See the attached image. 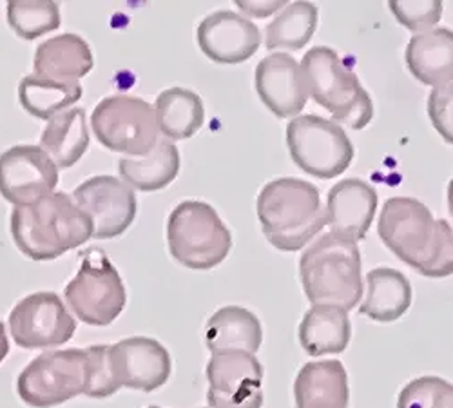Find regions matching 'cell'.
I'll use <instances>...</instances> for the list:
<instances>
[{
	"label": "cell",
	"instance_id": "e0dca14e",
	"mask_svg": "<svg viewBox=\"0 0 453 408\" xmlns=\"http://www.w3.org/2000/svg\"><path fill=\"white\" fill-rule=\"evenodd\" d=\"M196 42L203 55L216 64H242L259 50L261 33L247 17L218 10L198 24Z\"/></svg>",
	"mask_w": 453,
	"mask_h": 408
},
{
	"label": "cell",
	"instance_id": "1f68e13d",
	"mask_svg": "<svg viewBox=\"0 0 453 408\" xmlns=\"http://www.w3.org/2000/svg\"><path fill=\"white\" fill-rule=\"evenodd\" d=\"M395 20L408 27L413 35L434 29L441 20L442 3L441 0H423V3H404V0H392L388 4Z\"/></svg>",
	"mask_w": 453,
	"mask_h": 408
},
{
	"label": "cell",
	"instance_id": "ba28073f",
	"mask_svg": "<svg viewBox=\"0 0 453 408\" xmlns=\"http://www.w3.org/2000/svg\"><path fill=\"white\" fill-rule=\"evenodd\" d=\"M64 298L73 314L86 325L107 327L122 314L127 290L109 256L91 247L82 258L79 273L65 285Z\"/></svg>",
	"mask_w": 453,
	"mask_h": 408
},
{
	"label": "cell",
	"instance_id": "6da1fadb",
	"mask_svg": "<svg viewBox=\"0 0 453 408\" xmlns=\"http://www.w3.org/2000/svg\"><path fill=\"white\" fill-rule=\"evenodd\" d=\"M377 233L381 242L411 269L426 278L453 273V233L446 219L434 218L419 200L394 196L385 202Z\"/></svg>",
	"mask_w": 453,
	"mask_h": 408
},
{
	"label": "cell",
	"instance_id": "f1b7e54d",
	"mask_svg": "<svg viewBox=\"0 0 453 408\" xmlns=\"http://www.w3.org/2000/svg\"><path fill=\"white\" fill-rule=\"evenodd\" d=\"M318 22L319 10L312 3L287 4L267 26L265 46L271 51H297L301 48H305L316 33Z\"/></svg>",
	"mask_w": 453,
	"mask_h": 408
},
{
	"label": "cell",
	"instance_id": "d590c367",
	"mask_svg": "<svg viewBox=\"0 0 453 408\" xmlns=\"http://www.w3.org/2000/svg\"><path fill=\"white\" fill-rule=\"evenodd\" d=\"M10 354V336L6 332L4 323L0 321V363L6 359V356Z\"/></svg>",
	"mask_w": 453,
	"mask_h": 408
},
{
	"label": "cell",
	"instance_id": "5bb4252c",
	"mask_svg": "<svg viewBox=\"0 0 453 408\" xmlns=\"http://www.w3.org/2000/svg\"><path fill=\"white\" fill-rule=\"evenodd\" d=\"M58 167L41 145H13L0 155V195L13 207L55 193Z\"/></svg>",
	"mask_w": 453,
	"mask_h": 408
},
{
	"label": "cell",
	"instance_id": "cb8c5ba5",
	"mask_svg": "<svg viewBox=\"0 0 453 408\" xmlns=\"http://www.w3.org/2000/svg\"><path fill=\"white\" fill-rule=\"evenodd\" d=\"M41 147L58 169L77 166L89 150L86 111L69 107L50 119L41 136Z\"/></svg>",
	"mask_w": 453,
	"mask_h": 408
},
{
	"label": "cell",
	"instance_id": "44dd1931",
	"mask_svg": "<svg viewBox=\"0 0 453 408\" xmlns=\"http://www.w3.org/2000/svg\"><path fill=\"white\" fill-rule=\"evenodd\" d=\"M406 65L419 82L442 88L453 81V33L434 27L413 35L406 46Z\"/></svg>",
	"mask_w": 453,
	"mask_h": 408
},
{
	"label": "cell",
	"instance_id": "4316f807",
	"mask_svg": "<svg viewBox=\"0 0 453 408\" xmlns=\"http://www.w3.org/2000/svg\"><path fill=\"white\" fill-rule=\"evenodd\" d=\"M160 135L167 140L193 138L203 126L205 107L200 95L185 88H169L157 98Z\"/></svg>",
	"mask_w": 453,
	"mask_h": 408
},
{
	"label": "cell",
	"instance_id": "ffe728a7",
	"mask_svg": "<svg viewBox=\"0 0 453 408\" xmlns=\"http://www.w3.org/2000/svg\"><path fill=\"white\" fill-rule=\"evenodd\" d=\"M95 65L93 51L77 33H62L35 50V75L57 82H79Z\"/></svg>",
	"mask_w": 453,
	"mask_h": 408
},
{
	"label": "cell",
	"instance_id": "d6a6232c",
	"mask_svg": "<svg viewBox=\"0 0 453 408\" xmlns=\"http://www.w3.org/2000/svg\"><path fill=\"white\" fill-rule=\"evenodd\" d=\"M89 358V381L86 396L104 399L120 390L119 383L112 378L107 361V345H91L86 349Z\"/></svg>",
	"mask_w": 453,
	"mask_h": 408
},
{
	"label": "cell",
	"instance_id": "4dcf8cb0",
	"mask_svg": "<svg viewBox=\"0 0 453 408\" xmlns=\"http://www.w3.org/2000/svg\"><path fill=\"white\" fill-rule=\"evenodd\" d=\"M397 408H453V387L437 376L411 380L399 392Z\"/></svg>",
	"mask_w": 453,
	"mask_h": 408
},
{
	"label": "cell",
	"instance_id": "277c9868",
	"mask_svg": "<svg viewBox=\"0 0 453 408\" xmlns=\"http://www.w3.org/2000/svg\"><path fill=\"white\" fill-rule=\"evenodd\" d=\"M299 278L312 305L356 309L363 296L357 243L334 233L319 236L299 259Z\"/></svg>",
	"mask_w": 453,
	"mask_h": 408
},
{
	"label": "cell",
	"instance_id": "7402d4cb",
	"mask_svg": "<svg viewBox=\"0 0 453 408\" xmlns=\"http://www.w3.org/2000/svg\"><path fill=\"white\" fill-rule=\"evenodd\" d=\"M263 342L261 321L245 307L226 305L216 311L205 325V345L216 352L256 354Z\"/></svg>",
	"mask_w": 453,
	"mask_h": 408
},
{
	"label": "cell",
	"instance_id": "2e32d148",
	"mask_svg": "<svg viewBox=\"0 0 453 408\" xmlns=\"http://www.w3.org/2000/svg\"><path fill=\"white\" fill-rule=\"evenodd\" d=\"M254 88L261 102L278 119L297 117L309 100L303 71L288 53H273L254 71Z\"/></svg>",
	"mask_w": 453,
	"mask_h": 408
},
{
	"label": "cell",
	"instance_id": "8fae6325",
	"mask_svg": "<svg viewBox=\"0 0 453 408\" xmlns=\"http://www.w3.org/2000/svg\"><path fill=\"white\" fill-rule=\"evenodd\" d=\"M8 325L15 345L26 350L65 345L77 332V319L50 290L33 292L22 298L12 309Z\"/></svg>",
	"mask_w": 453,
	"mask_h": 408
},
{
	"label": "cell",
	"instance_id": "83f0119b",
	"mask_svg": "<svg viewBox=\"0 0 453 408\" xmlns=\"http://www.w3.org/2000/svg\"><path fill=\"white\" fill-rule=\"evenodd\" d=\"M84 95L81 82H57L39 75H26L19 82V102L36 120H50L77 104Z\"/></svg>",
	"mask_w": 453,
	"mask_h": 408
},
{
	"label": "cell",
	"instance_id": "4fadbf2b",
	"mask_svg": "<svg viewBox=\"0 0 453 408\" xmlns=\"http://www.w3.org/2000/svg\"><path fill=\"white\" fill-rule=\"evenodd\" d=\"M211 408H261L263 366L250 352H216L207 363Z\"/></svg>",
	"mask_w": 453,
	"mask_h": 408
},
{
	"label": "cell",
	"instance_id": "f546056e",
	"mask_svg": "<svg viewBox=\"0 0 453 408\" xmlns=\"http://www.w3.org/2000/svg\"><path fill=\"white\" fill-rule=\"evenodd\" d=\"M6 20L20 39L35 41L60 27V6L51 0H13L6 6Z\"/></svg>",
	"mask_w": 453,
	"mask_h": 408
},
{
	"label": "cell",
	"instance_id": "8d00e7d4",
	"mask_svg": "<svg viewBox=\"0 0 453 408\" xmlns=\"http://www.w3.org/2000/svg\"><path fill=\"white\" fill-rule=\"evenodd\" d=\"M147 408H162V406H155V404H153V406H147Z\"/></svg>",
	"mask_w": 453,
	"mask_h": 408
},
{
	"label": "cell",
	"instance_id": "8992f818",
	"mask_svg": "<svg viewBox=\"0 0 453 408\" xmlns=\"http://www.w3.org/2000/svg\"><path fill=\"white\" fill-rule=\"evenodd\" d=\"M167 245L180 266L209 271L229 256L233 235L212 205L202 200H185L169 214Z\"/></svg>",
	"mask_w": 453,
	"mask_h": 408
},
{
	"label": "cell",
	"instance_id": "7a4b0ae2",
	"mask_svg": "<svg viewBox=\"0 0 453 408\" xmlns=\"http://www.w3.org/2000/svg\"><path fill=\"white\" fill-rule=\"evenodd\" d=\"M10 231L17 249L33 262H51L93 238L89 216L65 193L13 207Z\"/></svg>",
	"mask_w": 453,
	"mask_h": 408
},
{
	"label": "cell",
	"instance_id": "836d02e7",
	"mask_svg": "<svg viewBox=\"0 0 453 408\" xmlns=\"http://www.w3.org/2000/svg\"><path fill=\"white\" fill-rule=\"evenodd\" d=\"M428 115L439 135L451 143L453 140V84L434 88L428 96Z\"/></svg>",
	"mask_w": 453,
	"mask_h": 408
},
{
	"label": "cell",
	"instance_id": "5b68a950",
	"mask_svg": "<svg viewBox=\"0 0 453 408\" xmlns=\"http://www.w3.org/2000/svg\"><path fill=\"white\" fill-rule=\"evenodd\" d=\"M309 96L326 109L334 120L350 129H365L373 119V102L359 82L356 73L343 64L339 55L326 48L316 46L301 60Z\"/></svg>",
	"mask_w": 453,
	"mask_h": 408
},
{
	"label": "cell",
	"instance_id": "9c48e42d",
	"mask_svg": "<svg viewBox=\"0 0 453 408\" xmlns=\"http://www.w3.org/2000/svg\"><path fill=\"white\" fill-rule=\"evenodd\" d=\"M91 129L105 150L127 157H145L160 136L155 105L131 95L102 98L93 109Z\"/></svg>",
	"mask_w": 453,
	"mask_h": 408
},
{
	"label": "cell",
	"instance_id": "603a6c76",
	"mask_svg": "<svg viewBox=\"0 0 453 408\" xmlns=\"http://www.w3.org/2000/svg\"><path fill=\"white\" fill-rule=\"evenodd\" d=\"M352 336L349 312L334 305H312L297 328V338L303 350L312 356L343 352Z\"/></svg>",
	"mask_w": 453,
	"mask_h": 408
},
{
	"label": "cell",
	"instance_id": "9a60e30c",
	"mask_svg": "<svg viewBox=\"0 0 453 408\" xmlns=\"http://www.w3.org/2000/svg\"><path fill=\"white\" fill-rule=\"evenodd\" d=\"M107 361L120 389L155 392L167 383L173 373L169 350L160 342L145 336L107 345Z\"/></svg>",
	"mask_w": 453,
	"mask_h": 408
},
{
	"label": "cell",
	"instance_id": "ac0fdd59",
	"mask_svg": "<svg viewBox=\"0 0 453 408\" xmlns=\"http://www.w3.org/2000/svg\"><path fill=\"white\" fill-rule=\"evenodd\" d=\"M377 211V193L359 178H345L328 191L325 216L330 233L359 242L366 236Z\"/></svg>",
	"mask_w": 453,
	"mask_h": 408
},
{
	"label": "cell",
	"instance_id": "30bf717a",
	"mask_svg": "<svg viewBox=\"0 0 453 408\" xmlns=\"http://www.w3.org/2000/svg\"><path fill=\"white\" fill-rule=\"evenodd\" d=\"M287 147L301 171L321 180L342 176L354 160L345 129L318 115H297L288 122Z\"/></svg>",
	"mask_w": 453,
	"mask_h": 408
},
{
	"label": "cell",
	"instance_id": "484cf974",
	"mask_svg": "<svg viewBox=\"0 0 453 408\" xmlns=\"http://www.w3.org/2000/svg\"><path fill=\"white\" fill-rule=\"evenodd\" d=\"M120 176L131 189L155 193L165 189L180 173V151L171 140H158L153 151L140 158H122Z\"/></svg>",
	"mask_w": 453,
	"mask_h": 408
},
{
	"label": "cell",
	"instance_id": "52a82bcc",
	"mask_svg": "<svg viewBox=\"0 0 453 408\" xmlns=\"http://www.w3.org/2000/svg\"><path fill=\"white\" fill-rule=\"evenodd\" d=\"M89 358L86 349L48 350L26 365L17 380V394L31 408H53L86 396Z\"/></svg>",
	"mask_w": 453,
	"mask_h": 408
},
{
	"label": "cell",
	"instance_id": "3957f363",
	"mask_svg": "<svg viewBox=\"0 0 453 408\" xmlns=\"http://www.w3.org/2000/svg\"><path fill=\"white\" fill-rule=\"evenodd\" d=\"M256 212L263 235L283 252L307 247L326 226L319 189L299 178H276L263 185Z\"/></svg>",
	"mask_w": 453,
	"mask_h": 408
},
{
	"label": "cell",
	"instance_id": "d4e9b609",
	"mask_svg": "<svg viewBox=\"0 0 453 408\" xmlns=\"http://www.w3.org/2000/svg\"><path fill=\"white\" fill-rule=\"evenodd\" d=\"M411 305V285L395 269L380 267L366 274V298L359 312L377 323H394Z\"/></svg>",
	"mask_w": 453,
	"mask_h": 408
},
{
	"label": "cell",
	"instance_id": "7c38bea8",
	"mask_svg": "<svg viewBox=\"0 0 453 408\" xmlns=\"http://www.w3.org/2000/svg\"><path fill=\"white\" fill-rule=\"evenodd\" d=\"M71 198L89 216L93 238L98 240L122 236L136 218L134 191L117 176H93L81 183Z\"/></svg>",
	"mask_w": 453,
	"mask_h": 408
},
{
	"label": "cell",
	"instance_id": "d6986e66",
	"mask_svg": "<svg viewBox=\"0 0 453 408\" xmlns=\"http://www.w3.org/2000/svg\"><path fill=\"white\" fill-rule=\"evenodd\" d=\"M296 408H349V374L342 361H311L294 383Z\"/></svg>",
	"mask_w": 453,
	"mask_h": 408
},
{
	"label": "cell",
	"instance_id": "e575fe53",
	"mask_svg": "<svg viewBox=\"0 0 453 408\" xmlns=\"http://www.w3.org/2000/svg\"><path fill=\"white\" fill-rule=\"evenodd\" d=\"M236 6L249 17H257V19H265L287 6L285 0H265V3H247V0H236Z\"/></svg>",
	"mask_w": 453,
	"mask_h": 408
}]
</instances>
